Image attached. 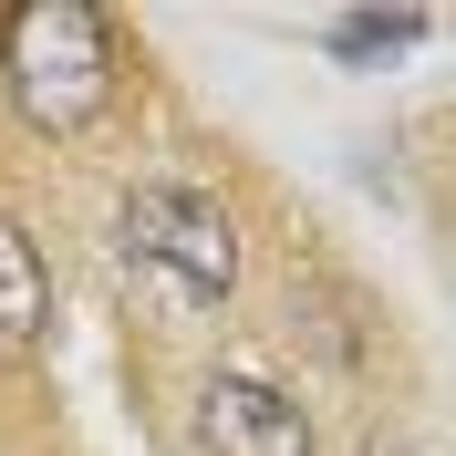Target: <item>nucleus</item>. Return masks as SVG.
<instances>
[{
	"instance_id": "nucleus-2",
	"label": "nucleus",
	"mask_w": 456,
	"mask_h": 456,
	"mask_svg": "<svg viewBox=\"0 0 456 456\" xmlns=\"http://www.w3.org/2000/svg\"><path fill=\"white\" fill-rule=\"evenodd\" d=\"M114 249L135 259V270H156L187 312H218L228 290H239V228H228V208L198 198V187H167V176L114 208Z\"/></svg>"
},
{
	"instance_id": "nucleus-3",
	"label": "nucleus",
	"mask_w": 456,
	"mask_h": 456,
	"mask_svg": "<svg viewBox=\"0 0 456 456\" xmlns=\"http://www.w3.org/2000/svg\"><path fill=\"white\" fill-rule=\"evenodd\" d=\"M198 446L208 456H322L312 404L259 384V373H208L198 384Z\"/></svg>"
},
{
	"instance_id": "nucleus-1",
	"label": "nucleus",
	"mask_w": 456,
	"mask_h": 456,
	"mask_svg": "<svg viewBox=\"0 0 456 456\" xmlns=\"http://www.w3.org/2000/svg\"><path fill=\"white\" fill-rule=\"evenodd\" d=\"M0 84L31 135H84L114 104V21L94 0H11L0 11Z\"/></svg>"
},
{
	"instance_id": "nucleus-6",
	"label": "nucleus",
	"mask_w": 456,
	"mask_h": 456,
	"mask_svg": "<svg viewBox=\"0 0 456 456\" xmlns=\"http://www.w3.org/2000/svg\"><path fill=\"white\" fill-rule=\"evenodd\" d=\"M363 456H436V446H415V436H373Z\"/></svg>"
},
{
	"instance_id": "nucleus-5",
	"label": "nucleus",
	"mask_w": 456,
	"mask_h": 456,
	"mask_svg": "<svg viewBox=\"0 0 456 456\" xmlns=\"http://www.w3.org/2000/svg\"><path fill=\"white\" fill-rule=\"evenodd\" d=\"M322 42H332V62H353V73H363V62L415 53V42H426V11H342Z\"/></svg>"
},
{
	"instance_id": "nucleus-4",
	"label": "nucleus",
	"mask_w": 456,
	"mask_h": 456,
	"mask_svg": "<svg viewBox=\"0 0 456 456\" xmlns=\"http://www.w3.org/2000/svg\"><path fill=\"white\" fill-rule=\"evenodd\" d=\"M42 332H53V270L21 218H0V353H31Z\"/></svg>"
}]
</instances>
